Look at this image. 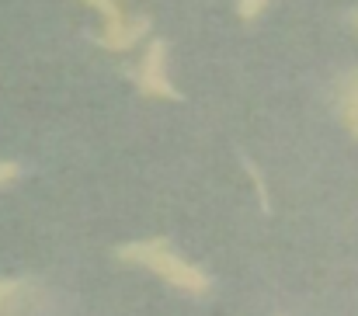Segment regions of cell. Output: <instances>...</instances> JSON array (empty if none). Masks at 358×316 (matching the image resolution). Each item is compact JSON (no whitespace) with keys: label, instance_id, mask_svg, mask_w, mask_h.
<instances>
[{"label":"cell","instance_id":"cell-3","mask_svg":"<svg viewBox=\"0 0 358 316\" xmlns=\"http://www.w3.org/2000/svg\"><path fill=\"white\" fill-rule=\"evenodd\" d=\"M132 80H136L139 94H146V98H160V101H178L181 98L174 91L171 77H167V42L164 38H157V42L146 45V52H143Z\"/></svg>","mask_w":358,"mask_h":316},{"label":"cell","instance_id":"cell-5","mask_svg":"<svg viewBox=\"0 0 358 316\" xmlns=\"http://www.w3.org/2000/svg\"><path fill=\"white\" fill-rule=\"evenodd\" d=\"M341 118H345V129L352 132V139H358V66L341 84Z\"/></svg>","mask_w":358,"mask_h":316},{"label":"cell","instance_id":"cell-1","mask_svg":"<svg viewBox=\"0 0 358 316\" xmlns=\"http://www.w3.org/2000/svg\"><path fill=\"white\" fill-rule=\"evenodd\" d=\"M115 254H119V261L143 264L146 271H153L157 278H164L167 285H174V289H181V292H188V296H206V292L213 289L209 275H206L199 264L178 257V254L171 250L167 240H136V243H122Z\"/></svg>","mask_w":358,"mask_h":316},{"label":"cell","instance_id":"cell-6","mask_svg":"<svg viewBox=\"0 0 358 316\" xmlns=\"http://www.w3.org/2000/svg\"><path fill=\"white\" fill-rule=\"evenodd\" d=\"M264 3L268 0H237V14H240V21H254L261 10H264Z\"/></svg>","mask_w":358,"mask_h":316},{"label":"cell","instance_id":"cell-2","mask_svg":"<svg viewBox=\"0 0 358 316\" xmlns=\"http://www.w3.org/2000/svg\"><path fill=\"white\" fill-rule=\"evenodd\" d=\"M80 3L94 7V10L105 17V28H101V35H98V45L108 49V52H129V49L150 31V17H146V14L125 17L119 0H80Z\"/></svg>","mask_w":358,"mask_h":316},{"label":"cell","instance_id":"cell-8","mask_svg":"<svg viewBox=\"0 0 358 316\" xmlns=\"http://www.w3.org/2000/svg\"><path fill=\"white\" fill-rule=\"evenodd\" d=\"M21 178V167L14 164V160H0V188H7L10 181H17Z\"/></svg>","mask_w":358,"mask_h":316},{"label":"cell","instance_id":"cell-9","mask_svg":"<svg viewBox=\"0 0 358 316\" xmlns=\"http://www.w3.org/2000/svg\"><path fill=\"white\" fill-rule=\"evenodd\" d=\"M352 24H355V28H358V10H355V14H352Z\"/></svg>","mask_w":358,"mask_h":316},{"label":"cell","instance_id":"cell-4","mask_svg":"<svg viewBox=\"0 0 358 316\" xmlns=\"http://www.w3.org/2000/svg\"><path fill=\"white\" fill-rule=\"evenodd\" d=\"M45 299L38 289H31L28 282H7L0 278V313H14V310H42Z\"/></svg>","mask_w":358,"mask_h":316},{"label":"cell","instance_id":"cell-7","mask_svg":"<svg viewBox=\"0 0 358 316\" xmlns=\"http://www.w3.org/2000/svg\"><path fill=\"white\" fill-rule=\"evenodd\" d=\"M243 171H247V174H250V181H254V192H257V199H261V209L268 212V209H271V202H268V192H264V181H261V174H257L250 164H243Z\"/></svg>","mask_w":358,"mask_h":316}]
</instances>
